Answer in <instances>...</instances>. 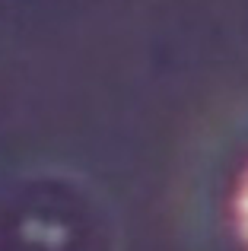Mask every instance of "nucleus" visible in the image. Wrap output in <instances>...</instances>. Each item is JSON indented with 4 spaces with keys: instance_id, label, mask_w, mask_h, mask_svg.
<instances>
[{
    "instance_id": "f257e3e1",
    "label": "nucleus",
    "mask_w": 248,
    "mask_h": 251,
    "mask_svg": "<svg viewBox=\"0 0 248 251\" xmlns=\"http://www.w3.org/2000/svg\"><path fill=\"white\" fill-rule=\"evenodd\" d=\"M239 213H242V229H245V235H248V184H245V191H242V207H239Z\"/></svg>"
}]
</instances>
